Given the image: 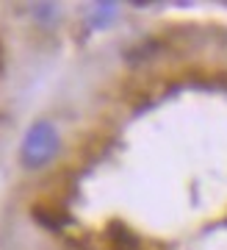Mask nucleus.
<instances>
[{
  "instance_id": "obj_1",
  "label": "nucleus",
  "mask_w": 227,
  "mask_h": 250,
  "mask_svg": "<svg viewBox=\"0 0 227 250\" xmlns=\"http://www.w3.org/2000/svg\"><path fill=\"white\" fill-rule=\"evenodd\" d=\"M56 153H58V134H56V128L50 123H36L25 134V139H22L19 156H22L25 167L36 170V167H44Z\"/></svg>"
},
{
  "instance_id": "obj_2",
  "label": "nucleus",
  "mask_w": 227,
  "mask_h": 250,
  "mask_svg": "<svg viewBox=\"0 0 227 250\" xmlns=\"http://www.w3.org/2000/svg\"><path fill=\"white\" fill-rule=\"evenodd\" d=\"M116 20V3H92L86 6V22L89 28H108Z\"/></svg>"
}]
</instances>
